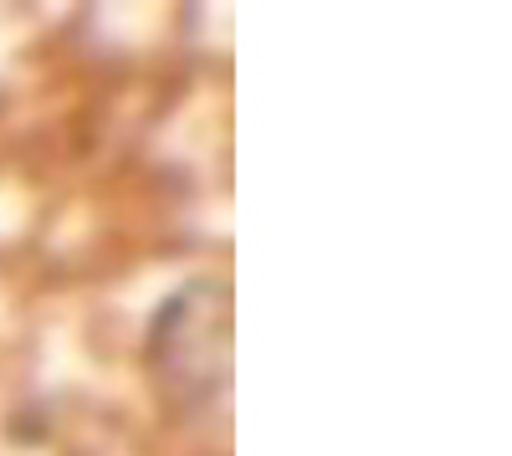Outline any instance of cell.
I'll use <instances>...</instances> for the list:
<instances>
[{
	"mask_svg": "<svg viewBox=\"0 0 512 456\" xmlns=\"http://www.w3.org/2000/svg\"><path fill=\"white\" fill-rule=\"evenodd\" d=\"M149 369L169 405L185 416L216 410L231 390V287L216 272L185 277L154 308L149 323Z\"/></svg>",
	"mask_w": 512,
	"mask_h": 456,
	"instance_id": "6da1fadb",
	"label": "cell"
}]
</instances>
